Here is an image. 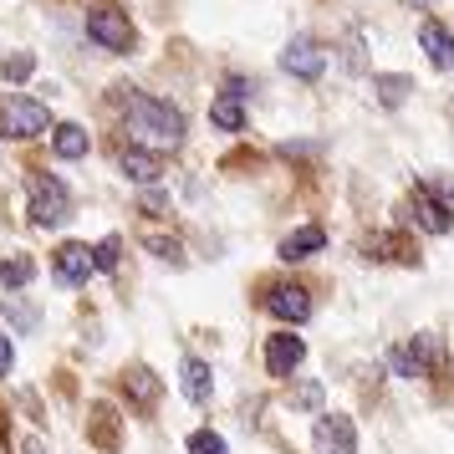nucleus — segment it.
<instances>
[{
	"mask_svg": "<svg viewBox=\"0 0 454 454\" xmlns=\"http://www.w3.org/2000/svg\"><path fill=\"white\" fill-rule=\"evenodd\" d=\"M128 133L138 138V148H179L184 144V113L168 107L164 98L128 92Z\"/></svg>",
	"mask_w": 454,
	"mask_h": 454,
	"instance_id": "nucleus-1",
	"label": "nucleus"
},
{
	"mask_svg": "<svg viewBox=\"0 0 454 454\" xmlns=\"http://www.w3.org/2000/svg\"><path fill=\"white\" fill-rule=\"evenodd\" d=\"M46 128H51V113H46V103L26 98V92L0 98V133H5V138H42Z\"/></svg>",
	"mask_w": 454,
	"mask_h": 454,
	"instance_id": "nucleus-2",
	"label": "nucleus"
},
{
	"mask_svg": "<svg viewBox=\"0 0 454 454\" xmlns=\"http://www.w3.org/2000/svg\"><path fill=\"white\" fill-rule=\"evenodd\" d=\"M72 215V194L57 174H31V220L42 230H57Z\"/></svg>",
	"mask_w": 454,
	"mask_h": 454,
	"instance_id": "nucleus-3",
	"label": "nucleus"
},
{
	"mask_svg": "<svg viewBox=\"0 0 454 454\" xmlns=\"http://www.w3.org/2000/svg\"><path fill=\"white\" fill-rule=\"evenodd\" d=\"M87 36L103 46V51H133V21H128L118 5H92L87 11Z\"/></svg>",
	"mask_w": 454,
	"mask_h": 454,
	"instance_id": "nucleus-4",
	"label": "nucleus"
},
{
	"mask_svg": "<svg viewBox=\"0 0 454 454\" xmlns=\"http://www.w3.org/2000/svg\"><path fill=\"white\" fill-rule=\"evenodd\" d=\"M281 67H286L291 77H301V82H317L327 72V51L311 42V36H291V46L281 51Z\"/></svg>",
	"mask_w": 454,
	"mask_h": 454,
	"instance_id": "nucleus-5",
	"label": "nucleus"
},
{
	"mask_svg": "<svg viewBox=\"0 0 454 454\" xmlns=\"http://www.w3.org/2000/svg\"><path fill=\"white\" fill-rule=\"evenodd\" d=\"M311 444H317V454H357V429L342 413H327V419H317Z\"/></svg>",
	"mask_w": 454,
	"mask_h": 454,
	"instance_id": "nucleus-6",
	"label": "nucleus"
},
{
	"mask_svg": "<svg viewBox=\"0 0 454 454\" xmlns=\"http://www.w3.org/2000/svg\"><path fill=\"white\" fill-rule=\"evenodd\" d=\"M301 357H307V342H301V337H291V332H276V337L266 342L270 378H291V372L301 368Z\"/></svg>",
	"mask_w": 454,
	"mask_h": 454,
	"instance_id": "nucleus-7",
	"label": "nucleus"
},
{
	"mask_svg": "<svg viewBox=\"0 0 454 454\" xmlns=\"http://www.w3.org/2000/svg\"><path fill=\"white\" fill-rule=\"evenodd\" d=\"M51 270H57V281H62V286H82L87 276H92V250L87 246H77V240H72V246H62L57 250V261H51Z\"/></svg>",
	"mask_w": 454,
	"mask_h": 454,
	"instance_id": "nucleus-8",
	"label": "nucleus"
},
{
	"mask_svg": "<svg viewBox=\"0 0 454 454\" xmlns=\"http://www.w3.org/2000/svg\"><path fill=\"white\" fill-rule=\"evenodd\" d=\"M266 311H270V317H281V322H307L311 301H307V291H301V286H270Z\"/></svg>",
	"mask_w": 454,
	"mask_h": 454,
	"instance_id": "nucleus-9",
	"label": "nucleus"
},
{
	"mask_svg": "<svg viewBox=\"0 0 454 454\" xmlns=\"http://www.w3.org/2000/svg\"><path fill=\"white\" fill-rule=\"evenodd\" d=\"M419 42H424V51H429V62L439 67V72H450V67H454V36L439 21L419 26Z\"/></svg>",
	"mask_w": 454,
	"mask_h": 454,
	"instance_id": "nucleus-10",
	"label": "nucleus"
},
{
	"mask_svg": "<svg viewBox=\"0 0 454 454\" xmlns=\"http://www.w3.org/2000/svg\"><path fill=\"white\" fill-rule=\"evenodd\" d=\"M179 388H184L189 403H209V393H215L209 363H200V357H184V368H179Z\"/></svg>",
	"mask_w": 454,
	"mask_h": 454,
	"instance_id": "nucleus-11",
	"label": "nucleus"
},
{
	"mask_svg": "<svg viewBox=\"0 0 454 454\" xmlns=\"http://www.w3.org/2000/svg\"><path fill=\"white\" fill-rule=\"evenodd\" d=\"M118 168H123L133 184H159V153H148V148H123L118 153Z\"/></svg>",
	"mask_w": 454,
	"mask_h": 454,
	"instance_id": "nucleus-12",
	"label": "nucleus"
},
{
	"mask_svg": "<svg viewBox=\"0 0 454 454\" xmlns=\"http://www.w3.org/2000/svg\"><path fill=\"white\" fill-rule=\"evenodd\" d=\"M322 246H327V230L307 225V230H296V235H286V240H281V261H307L311 250H322Z\"/></svg>",
	"mask_w": 454,
	"mask_h": 454,
	"instance_id": "nucleus-13",
	"label": "nucleus"
},
{
	"mask_svg": "<svg viewBox=\"0 0 454 454\" xmlns=\"http://www.w3.org/2000/svg\"><path fill=\"white\" fill-rule=\"evenodd\" d=\"M51 148H57V159H82L87 153V128L62 123L57 133H51Z\"/></svg>",
	"mask_w": 454,
	"mask_h": 454,
	"instance_id": "nucleus-14",
	"label": "nucleus"
},
{
	"mask_svg": "<svg viewBox=\"0 0 454 454\" xmlns=\"http://www.w3.org/2000/svg\"><path fill=\"white\" fill-rule=\"evenodd\" d=\"M372 92H378V103L383 107H398L413 92V82L409 77H393V72H378V77H372Z\"/></svg>",
	"mask_w": 454,
	"mask_h": 454,
	"instance_id": "nucleus-15",
	"label": "nucleus"
},
{
	"mask_svg": "<svg viewBox=\"0 0 454 454\" xmlns=\"http://www.w3.org/2000/svg\"><path fill=\"white\" fill-rule=\"evenodd\" d=\"M413 220H419L424 230H429V235H444V230H450V215H444V209L434 205L429 194H413Z\"/></svg>",
	"mask_w": 454,
	"mask_h": 454,
	"instance_id": "nucleus-16",
	"label": "nucleus"
},
{
	"mask_svg": "<svg viewBox=\"0 0 454 454\" xmlns=\"http://www.w3.org/2000/svg\"><path fill=\"white\" fill-rule=\"evenodd\" d=\"M31 276H36V266H31L26 255H11V261H0V291L31 286Z\"/></svg>",
	"mask_w": 454,
	"mask_h": 454,
	"instance_id": "nucleus-17",
	"label": "nucleus"
},
{
	"mask_svg": "<svg viewBox=\"0 0 454 454\" xmlns=\"http://www.w3.org/2000/svg\"><path fill=\"white\" fill-rule=\"evenodd\" d=\"M209 123L225 128V133H240V123H246V113H240V98H220V103L209 107Z\"/></svg>",
	"mask_w": 454,
	"mask_h": 454,
	"instance_id": "nucleus-18",
	"label": "nucleus"
},
{
	"mask_svg": "<svg viewBox=\"0 0 454 454\" xmlns=\"http://www.w3.org/2000/svg\"><path fill=\"white\" fill-rule=\"evenodd\" d=\"M388 363H393L398 378H424V372H429V368H424V357H419V348H393Z\"/></svg>",
	"mask_w": 454,
	"mask_h": 454,
	"instance_id": "nucleus-19",
	"label": "nucleus"
},
{
	"mask_svg": "<svg viewBox=\"0 0 454 454\" xmlns=\"http://www.w3.org/2000/svg\"><path fill=\"white\" fill-rule=\"evenodd\" d=\"M128 393H133L138 403H153V398H159V378H153L148 368H133L128 372Z\"/></svg>",
	"mask_w": 454,
	"mask_h": 454,
	"instance_id": "nucleus-20",
	"label": "nucleus"
},
{
	"mask_svg": "<svg viewBox=\"0 0 454 454\" xmlns=\"http://www.w3.org/2000/svg\"><path fill=\"white\" fill-rule=\"evenodd\" d=\"M118 250H123V240H118V235L98 240V246H92V266H98V270H113V266H118Z\"/></svg>",
	"mask_w": 454,
	"mask_h": 454,
	"instance_id": "nucleus-21",
	"label": "nucleus"
},
{
	"mask_svg": "<svg viewBox=\"0 0 454 454\" xmlns=\"http://www.w3.org/2000/svg\"><path fill=\"white\" fill-rule=\"evenodd\" d=\"M189 454H230V450H225V439H220V434L194 429V434H189Z\"/></svg>",
	"mask_w": 454,
	"mask_h": 454,
	"instance_id": "nucleus-22",
	"label": "nucleus"
},
{
	"mask_svg": "<svg viewBox=\"0 0 454 454\" xmlns=\"http://www.w3.org/2000/svg\"><path fill=\"white\" fill-rule=\"evenodd\" d=\"M322 398H327V393H322V383H317V378H307V383H301V388L291 393V403H296V409H322Z\"/></svg>",
	"mask_w": 454,
	"mask_h": 454,
	"instance_id": "nucleus-23",
	"label": "nucleus"
},
{
	"mask_svg": "<svg viewBox=\"0 0 454 454\" xmlns=\"http://www.w3.org/2000/svg\"><path fill=\"white\" fill-rule=\"evenodd\" d=\"M5 317H11V322H16L21 332H31L36 322H42V311H36V307H26V301H5Z\"/></svg>",
	"mask_w": 454,
	"mask_h": 454,
	"instance_id": "nucleus-24",
	"label": "nucleus"
},
{
	"mask_svg": "<svg viewBox=\"0 0 454 454\" xmlns=\"http://www.w3.org/2000/svg\"><path fill=\"white\" fill-rule=\"evenodd\" d=\"M424 194H434V205L444 209V215H454V184H450V179H429Z\"/></svg>",
	"mask_w": 454,
	"mask_h": 454,
	"instance_id": "nucleus-25",
	"label": "nucleus"
},
{
	"mask_svg": "<svg viewBox=\"0 0 454 454\" xmlns=\"http://www.w3.org/2000/svg\"><path fill=\"white\" fill-rule=\"evenodd\" d=\"M0 72H5V77H11V82H26V77H31V72H36V57H11V62L0 67Z\"/></svg>",
	"mask_w": 454,
	"mask_h": 454,
	"instance_id": "nucleus-26",
	"label": "nucleus"
},
{
	"mask_svg": "<svg viewBox=\"0 0 454 454\" xmlns=\"http://www.w3.org/2000/svg\"><path fill=\"white\" fill-rule=\"evenodd\" d=\"M148 250H153L159 261H179V240H159V235H153V240H148Z\"/></svg>",
	"mask_w": 454,
	"mask_h": 454,
	"instance_id": "nucleus-27",
	"label": "nucleus"
},
{
	"mask_svg": "<svg viewBox=\"0 0 454 454\" xmlns=\"http://www.w3.org/2000/svg\"><path fill=\"white\" fill-rule=\"evenodd\" d=\"M11 368H16V348H11V337H0V378Z\"/></svg>",
	"mask_w": 454,
	"mask_h": 454,
	"instance_id": "nucleus-28",
	"label": "nucleus"
},
{
	"mask_svg": "<svg viewBox=\"0 0 454 454\" xmlns=\"http://www.w3.org/2000/svg\"><path fill=\"white\" fill-rule=\"evenodd\" d=\"M26 454H42V444H26Z\"/></svg>",
	"mask_w": 454,
	"mask_h": 454,
	"instance_id": "nucleus-29",
	"label": "nucleus"
}]
</instances>
